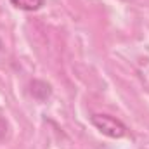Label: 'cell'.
<instances>
[{"label": "cell", "instance_id": "1", "mask_svg": "<svg viewBox=\"0 0 149 149\" xmlns=\"http://www.w3.org/2000/svg\"><path fill=\"white\" fill-rule=\"evenodd\" d=\"M90 123L102 135H106L109 139H121L127 135V130H128L121 120L114 118L111 114H104V113H94L90 116Z\"/></svg>", "mask_w": 149, "mask_h": 149}, {"label": "cell", "instance_id": "2", "mask_svg": "<svg viewBox=\"0 0 149 149\" xmlns=\"http://www.w3.org/2000/svg\"><path fill=\"white\" fill-rule=\"evenodd\" d=\"M30 94L33 95V99L43 102V101H47L52 95V87L47 81H43V80H33L30 83Z\"/></svg>", "mask_w": 149, "mask_h": 149}, {"label": "cell", "instance_id": "3", "mask_svg": "<svg viewBox=\"0 0 149 149\" xmlns=\"http://www.w3.org/2000/svg\"><path fill=\"white\" fill-rule=\"evenodd\" d=\"M9 2L12 7L24 10V12H35L45 5V0H9Z\"/></svg>", "mask_w": 149, "mask_h": 149}, {"label": "cell", "instance_id": "4", "mask_svg": "<svg viewBox=\"0 0 149 149\" xmlns=\"http://www.w3.org/2000/svg\"><path fill=\"white\" fill-rule=\"evenodd\" d=\"M0 50H2V42H0Z\"/></svg>", "mask_w": 149, "mask_h": 149}]
</instances>
